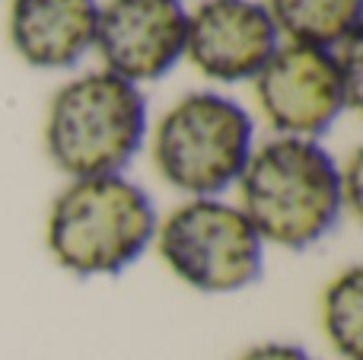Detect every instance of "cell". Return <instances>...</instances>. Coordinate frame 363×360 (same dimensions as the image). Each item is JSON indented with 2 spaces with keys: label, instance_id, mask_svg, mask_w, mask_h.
<instances>
[{
  "label": "cell",
  "instance_id": "obj_4",
  "mask_svg": "<svg viewBox=\"0 0 363 360\" xmlns=\"http://www.w3.org/2000/svg\"><path fill=\"white\" fill-rule=\"evenodd\" d=\"M249 112L217 93H188L153 131V166L172 189L217 198L239 182L252 157Z\"/></svg>",
  "mask_w": 363,
  "mask_h": 360
},
{
  "label": "cell",
  "instance_id": "obj_5",
  "mask_svg": "<svg viewBox=\"0 0 363 360\" xmlns=\"http://www.w3.org/2000/svg\"><path fill=\"white\" fill-rule=\"evenodd\" d=\"M153 240L166 268L201 293H233L262 278V240L242 210L220 198L179 204Z\"/></svg>",
  "mask_w": 363,
  "mask_h": 360
},
{
  "label": "cell",
  "instance_id": "obj_11",
  "mask_svg": "<svg viewBox=\"0 0 363 360\" xmlns=\"http://www.w3.org/2000/svg\"><path fill=\"white\" fill-rule=\"evenodd\" d=\"M322 332L335 354L360 360L363 351V268L351 265L328 281L322 293Z\"/></svg>",
  "mask_w": 363,
  "mask_h": 360
},
{
  "label": "cell",
  "instance_id": "obj_9",
  "mask_svg": "<svg viewBox=\"0 0 363 360\" xmlns=\"http://www.w3.org/2000/svg\"><path fill=\"white\" fill-rule=\"evenodd\" d=\"M96 0H13L10 42L32 67H70L96 38Z\"/></svg>",
  "mask_w": 363,
  "mask_h": 360
},
{
  "label": "cell",
  "instance_id": "obj_12",
  "mask_svg": "<svg viewBox=\"0 0 363 360\" xmlns=\"http://www.w3.org/2000/svg\"><path fill=\"white\" fill-rule=\"evenodd\" d=\"M335 64L341 70L345 80V93H347V108L360 106V26L351 29L338 45H335Z\"/></svg>",
  "mask_w": 363,
  "mask_h": 360
},
{
  "label": "cell",
  "instance_id": "obj_13",
  "mask_svg": "<svg viewBox=\"0 0 363 360\" xmlns=\"http://www.w3.org/2000/svg\"><path fill=\"white\" fill-rule=\"evenodd\" d=\"M236 360H313L300 344H287V342H264L255 348L242 351Z\"/></svg>",
  "mask_w": 363,
  "mask_h": 360
},
{
  "label": "cell",
  "instance_id": "obj_6",
  "mask_svg": "<svg viewBox=\"0 0 363 360\" xmlns=\"http://www.w3.org/2000/svg\"><path fill=\"white\" fill-rule=\"evenodd\" d=\"M255 96L268 125L281 137L313 140L347 108L335 55L328 48L296 42L277 48L258 70Z\"/></svg>",
  "mask_w": 363,
  "mask_h": 360
},
{
  "label": "cell",
  "instance_id": "obj_10",
  "mask_svg": "<svg viewBox=\"0 0 363 360\" xmlns=\"http://www.w3.org/2000/svg\"><path fill=\"white\" fill-rule=\"evenodd\" d=\"M264 10L277 32L315 48H332L360 26V0H268Z\"/></svg>",
  "mask_w": 363,
  "mask_h": 360
},
{
  "label": "cell",
  "instance_id": "obj_2",
  "mask_svg": "<svg viewBox=\"0 0 363 360\" xmlns=\"http://www.w3.org/2000/svg\"><path fill=\"white\" fill-rule=\"evenodd\" d=\"M157 236V210L140 185L125 176L70 179L51 201L48 252L70 274H121Z\"/></svg>",
  "mask_w": 363,
  "mask_h": 360
},
{
  "label": "cell",
  "instance_id": "obj_1",
  "mask_svg": "<svg viewBox=\"0 0 363 360\" xmlns=\"http://www.w3.org/2000/svg\"><path fill=\"white\" fill-rule=\"evenodd\" d=\"M236 185L258 240L284 249L315 246L345 210L338 166L306 137H274L252 150Z\"/></svg>",
  "mask_w": 363,
  "mask_h": 360
},
{
  "label": "cell",
  "instance_id": "obj_3",
  "mask_svg": "<svg viewBox=\"0 0 363 360\" xmlns=\"http://www.w3.org/2000/svg\"><path fill=\"white\" fill-rule=\"evenodd\" d=\"M147 102L134 83L86 74L55 93L45 121V150L70 179L121 176L144 144Z\"/></svg>",
  "mask_w": 363,
  "mask_h": 360
},
{
  "label": "cell",
  "instance_id": "obj_7",
  "mask_svg": "<svg viewBox=\"0 0 363 360\" xmlns=\"http://www.w3.org/2000/svg\"><path fill=\"white\" fill-rule=\"evenodd\" d=\"M188 13L182 0H108L96 16V38L108 74L128 83L160 80L185 55Z\"/></svg>",
  "mask_w": 363,
  "mask_h": 360
},
{
  "label": "cell",
  "instance_id": "obj_14",
  "mask_svg": "<svg viewBox=\"0 0 363 360\" xmlns=\"http://www.w3.org/2000/svg\"><path fill=\"white\" fill-rule=\"evenodd\" d=\"M341 172V201H345L347 210H360V195H357V182H360V153H354L351 159H347L345 169Z\"/></svg>",
  "mask_w": 363,
  "mask_h": 360
},
{
  "label": "cell",
  "instance_id": "obj_8",
  "mask_svg": "<svg viewBox=\"0 0 363 360\" xmlns=\"http://www.w3.org/2000/svg\"><path fill=\"white\" fill-rule=\"evenodd\" d=\"M185 51L211 80H249L277 51V26L252 0H204L188 16Z\"/></svg>",
  "mask_w": 363,
  "mask_h": 360
}]
</instances>
